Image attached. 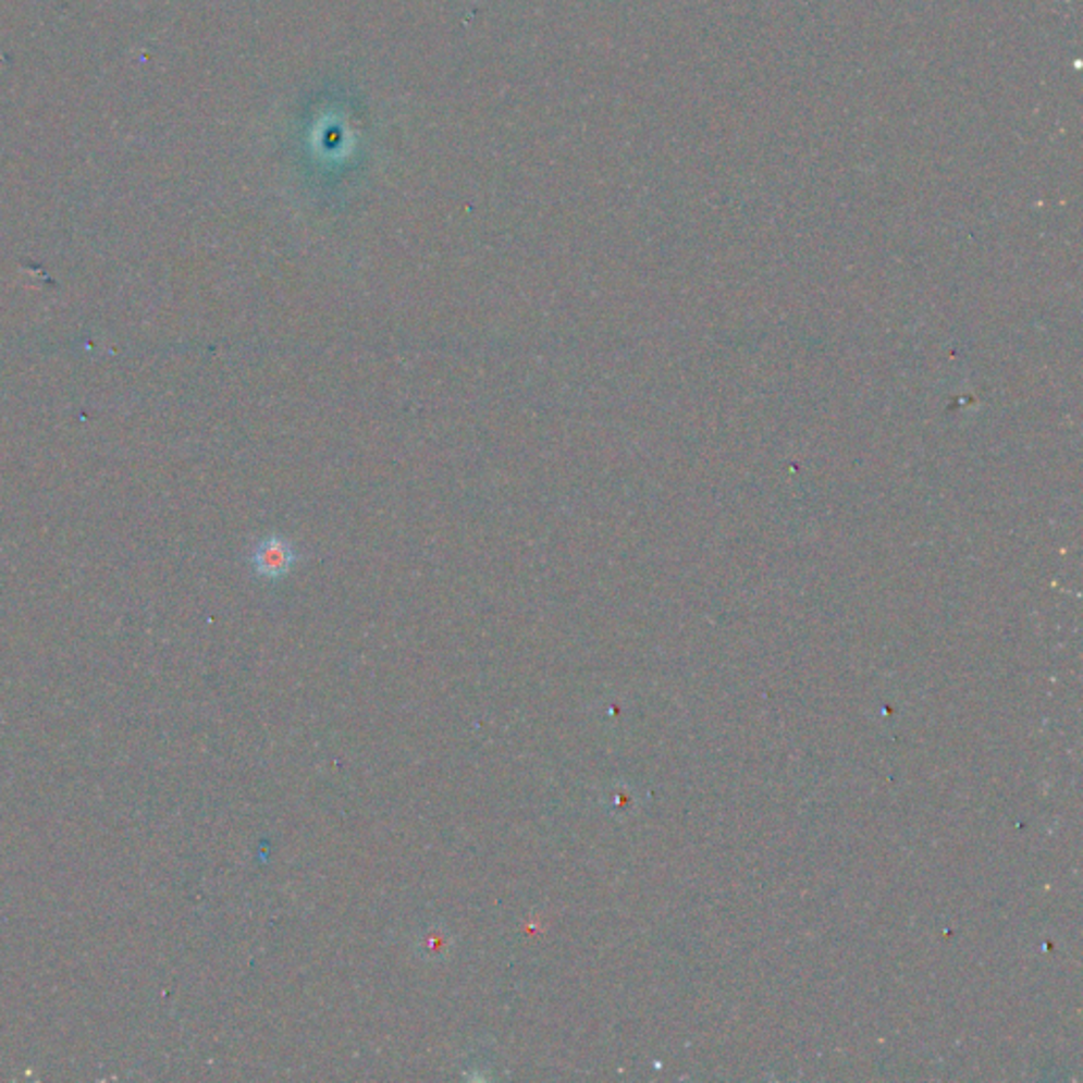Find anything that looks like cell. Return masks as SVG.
<instances>
[{"mask_svg":"<svg viewBox=\"0 0 1083 1083\" xmlns=\"http://www.w3.org/2000/svg\"><path fill=\"white\" fill-rule=\"evenodd\" d=\"M297 553L293 544L282 536H267L253 555V565L257 574L267 580L284 578L293 569Z\"/></svg>","mask_w":1083,"mask_h":1083,"instance_id":"6da1fadb","label":"cell"}]
</instances>
